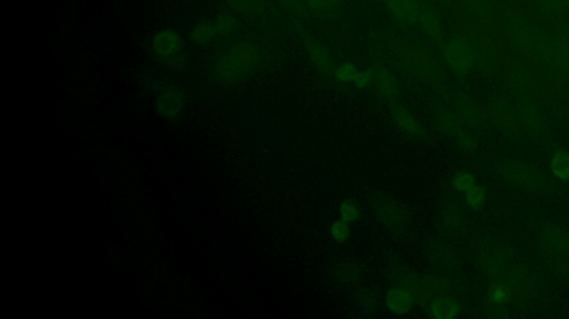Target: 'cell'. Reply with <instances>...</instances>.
I'll list each match as a JSON object with an SVG mask.
<instances>
[{
    "instance_id": "7",
    "label": "cell",
    "mask_w": 569,
    "mask_h": 319,
    "mask_svg": "<svg viewBox=\"0 0 569 319\" xmlns=\"http://www.w3.org/2000/svg\"><path fill=\"white\" fill-rule=\"evenodd\" d=\"M513 259H514V253L509 247L495 246L494 249L480 254L478 263L489 278L497 280L511 266Z\"/></svg>"
},
{
    "instance_id": "11",
    "label": "cell",
    "mask_w": 569,
    "mask_h": 319,
    "mask_svg": "<svg viewBox=\"0 0 569 319\" xmlns=\"http://www.w3.org/2000/svg\"><path fill=\"white\" fill-rule=\"evenodd\" d=\"M304 42H305L306 49L308 53L309 59L314 63L317 68L324 71L326 74H332L336 69L335 63L332 60V56L327 51L326 48L319 44L314 38H311L309 34L301 32Z\"/></svg>"
},
{
    "instance_id": "1",
    "label": "cell",
    "mask_w": 569,
    "mask_h": 319,
    "mask_svg": "<svg viewBox=\"0 0 569 319\" xmlns=\"http://www.w3.org/2000/svg\"><path fill=\"white\" fill-rule=\"evenodd\" d=\"M377 38L382 39L385 42L386 47L399 55L409 74L430 84H440L444 82L443 69L440 68L435 57L425 46L393 39L382 34H377Z\"/></svg>"
},
{
    "instance_id": "37",
    "label": "cell",
    "mask_w": 569,
    "mask_h": 319,
    "mask_svg": "<svg viewBox=\"0 0 569 319\" xmlns=\"http://www.w3.org/2000/svg\"><path fill=\"white\" fill-rule=\"evenodd\" d=\"M458 144L466 152H474L480 147V140L470 134H459Z\"/></svg>"
},
{
    "instance_id": "29",
    "label": "cell",
    "mask_w": 569,
    "mask_h": 319,
    "mask_svg": "<svg viewBox=\"0 0 569 319\" xmlns=\"http://www.w3.org/2000/svg\"><path fill=\"white\" fill-rule=\"evenodd\" d=\"M439 128L442 132H444L445 134L455 136V134H461V122H459L458 119L455 117V115H453L451 112H448V111L440 113Z\"/></svg>"
},
{
    "instance_id": "26",
    "label": "cell",
    "mask_w": 569,
    "mask_h": 319,
    "mask_svg": "<svg viewBox=\"0 0 569 319\" xmlns=\"http://www.w3.org/2000/svg\"><path fill=\"white\" fill-rule=\"evenodd\" d=\"M217 36H218V32H217L213 24L205 22V24L198 25L197 27H195L190 37L197 45H206V44L211 42L213 38H216Z\"/></svg>"
},
{
    "instance_id": "40",
    "label": "cell",
    "mask_w": 569,
    "mask_h": 319,
    "mask_svg": "<svg viewBox=\"0 0 569 319\" xmlns=\"http://www.w3.org/2000/svg\"><path fill=\"white\" fill-rule=\"evenodd\" d=\"M413 294H414L415 301H417V303L425 304L432 299V292L428 291L424 286H423V287H417L416 289L413 292Z\"/></svg>"
},
{
    "instance_id": "36",
    "label": "cell",
    "mask_w": 569,
    "mask_h": 319,
    "mask_svg": "<svg viewBox=\"0 0 569 319\" xmlns=\"http://www.w3.org/2000/svg\"><path fill=\"white\" fill-rule=\"evenodd\" d=\"M278 1L296 16L306 17L308 15L307 11L308 8L306 6L305 0H278Z\"/></svg>"
},
{
    "instance_id": "24",
    "label": "cell",
    "mask_w": 569,
    "mask_h": 319,
    "mask_svg": "<svg viewBox=\"0 0 569 319\" xmlns=\"http://www.w3.org/2000/svg\"><path fill=\"white\" fill-rule=\"evenodd\" d=\"M228 5L243 15H261L266 11L263 0H226Z\"/></svg>"
},
{
    "instance_id": "30",
    "label": "cell",
    "mask_w": 569,
    "mask_h": 319,
    "mask_svg": "<svg viewBox=\"0 0 569 319\" xmlns=\"http://www.w3.org/2000/svg\"><path fill=\"white\" fill-rule=\"evenodd\" d=\"M361 207L353 200H344L339 205V216L347 223H354L361 217Z\"/></svg>"
},
{
    "instance_id": "35",
    "label": "cell",
    "mask_w": 569,
    "mask_h": 319,
    "mask_svg": "<svg viewBox=\"0 0 569 319\" xmlns=\"http://www.w3.org/2000/svg\"><path fill=\"white\" fill-rule=\"evenodd\" d=\"M213 26L216 28L218 34H230L236 29V21L232 17L228 15H222V16L217 17L213 22Z\"/></svg>"
},
{
    "instance_id": "23",
    "label": "cell",
    "mask_w": 569,
    "mask_h": 319,
    "mask_svg": "<svg viewBox=\"0 0 569 319\" xmlns=\"http://www.w3.org/2000/svg\"><path fill=\"white\" fill-rule=\"evenodd\" d=\"M538 9L549 16L564 17L569 15V0H535Z\"/></svg>"
},
{
    "instance_id": "34",
    "label": "cell",
    "mask_w": 569,
    "mask_h": 319,
    "mask_svg": "<svg viewBox=\"0 0 569 319\" xmlns=\"http://www.w3.org/2000/svg\"><path fill=\"white\" fill-rule=\"evenodd\" d=\"M358 72V69L356 68L355 65L351 63H345L340 65V66L336 67L332 76L335 77L336 80L340 82H354Z\"/></svg>"
},
{
    "instance_id": "16",
    "label": "cell",
    "mask_w": 569,
    "mask_h": 319,
    "mask_svg": "<svg viewBox=\"0 0 569 319\" xmlns=\"http://www.w3.org/2000/svg\"><path fill=\"white\" fill-rule=\"evenodd\" d=\"M390 113H392V117H393L396 124L404 132H407L411 136H420V134H424V130H423L420 123L405 108L397 105V103H390Z\"/></svg>"
},
{
    "instance_id": "12",
    "label": "cell",
    "mask_w": 569,
    "mask_h": 319,
    "mask_svg": "<svg viewBox=\"0 0 569 319\" xmlns=\"http://www.w3.org/2000/svg\"><path fill=\"white\" fill-rule=\"evenodd\" d=\"M372 69L374 72V84H376L378 92L382 97L393 98L399 88L397 77L385 63H376Z\"/></svg>"
},
{
    "instance_id": "21",
    "label": "cell",
    "mask_w": 569,
    "mask_h": 319,
    "mask_svg": "<svg viewBox=\"0 0 569 319\" xmlns=\"http://www.w3.org/2000/svg\"><path fill=\"white\" fill-rule=\"evenodd\" d=\"M382 3L395 21V24L404 32H411V26L407 19L404 0H382Z\"/></svg>"
},
{
    "instance_id": "38",
    "label": "cell",
    "mask_w": 569,
    "mask_h": 319,
    "mask_svg": "<svg viewBox=\"0 0 569 319\" xmlns=\"http://www.w3.org/2000/svg\"><path fill=\"white\" fill-rule=\"evenodd\" d=\"M354 84H355V86L359 88V89H366V88H369L372 84H374V72H373V69L370 68L369 70L358 72Z\"/></svg>"
},
{
    "instance_id": "6",
    "label": "cell",
    "mask_w": 569,
    "mask_h": 319,
    "mask_svg": "<svg viewBox=\"0 0 569 319\" xmlns=\"http://www.w3.org/2000/svg\"><path fill=\"white\" fill-rule=\"evenodd\" d=\"M539 243L549 257L564 259L569 256V233L561 226H544L539 232Z\"/></svg>"
},
{
    "instance_id": "28",
    "label": "cell",
    "mask_w": 569,
    "mask_h": 319,
    "mask_svg": "<svg viewBox=\"0 0 569 319\" xmlns=\"http://www.w3.org/2000/svg\"><path fill=\"white\" fill-rule=\"evenodd\" d=\"M475 185H476V180H475L474 176L466 171H459V172L455 173L451 178V186L461 193H467Z\"/></svg>"
},
{
    "instance_id": "13",
    "label": "cell",
    "mask_w": 569,
    "mask_h": 319,
    "mask_svg": "<svg viewBox=\"0 0 569 319\" xmlns=\"http://www.w3.org/2000/svg\"><path fill=\"white\" fill-rule=\"evenodd\" d=\"M519 120L532 136H539L545 132V124L542 113L534 103H522L519 105Z\"/></svg>"
},
{
    "instance_id": "15",
    "label": "cell",
    "mask_w": 569,
    "mask_h": 319,
    "mask_svg": "<svg viewBox=\"0 0 569 319\" xmlns=\"http://www.w3.org/2000/svg\"><path fill=\"white\" fill-rule=\"evenodd\" d=\"M430 311L432 317L438 319H451L459 316L461 304L451 296L440 294L430 301Z\"/></svg>"
},
{
    "instance_id": "39",
    "label": "cell",
    "mask_w": 569,
    "mask_h": 319,
    "mask_svg": "<svg viewBox=\"0 0 569 319\" xmlns=\"http://www.w3.org/2000/svg\"><path fill=\"white\" fill-rule=\"evenodd\" d=\"M444 226L446 228H449V230H456L461 226V217L459 212L457 211H454V209H451V211H448L445 215H444Z\"/></svg>"
},
{
    "instance_id": "18",
    "label": "cell",
    "mask_w": 569,
    "mask_h": 319,
    "mask_svg": "<svg viewBox=\"0 0 569 319\" xmlns=\"http://www.w3.org/2000/svg\"><path fill=\"white\" fill-rule=\"evenodd\" d=\"M461 7L473 20L488 22L493 17V9L487 0H458Z\"/></svg>"
},
{
    "instance_id": "5",
    "label": "cell",
    "mask_w": 569,
    "mask_h": 319,
    "mask_svg": "<svg viewBox=\"0 0 569 319\" xmlns=\"http://www.w3.org/2000/svg\"><path fill=\"white\" fill-rule=\"evenodd\" d=\"M416 27L422 30L425 37L435 45H443L445 32L443 19L432 0H422L417 17Z\"/></svg>"
},
{
    "instance_id": "20",
    "label": "cell",
    "mask_w": 569,
    "mask_h": 319,
    "mask_svg": "<svg viewBox=\"0 0 569 319\" xmlns=\"http://www.w3.org/2000/svg\"><path fill=\"white\" fill-rule=\"evenodd\" d=\"M551 170L558 180L569 181V152L567 150H554L551 157Z\"/></svg>"
},
{
    "instance_id": "4",
    "label": "cell",
    "mask_w": 569,
    "mask_h": 319,
    "mask_svg": "<svg viewBox=\"0 0 569 319\" xmlns=\"http://www.w3.org/2000/svg\"><path fill=\"white\" fill-rule=\"evenodd\" d=\"M501 174L508 183L528 191H544L551 185V180L543 170L522 161L505 163Z\"/></svg>"
},
{
    "instance_id": "31",
    "label": "cell",
    "mask_w": 569,
    "mask_h": 319,
    "mask_svg": "<svg viewBox=\"0 0 569 319\" xmlns=\"http://www.w3.org/2000/svg\"><path fill=\"white\" fill-rule=\"evenodd\" d=\"M340 3L342 0H305L307 8L318 15L335 11L339 7Z\"/></svg>"
},
{
    "instance_id": "27",
    "label": "cell",
    "mask_w": 569,
    "mask_h": 319,
    "mask_svg": "<svg viewBox=\"0 0 569 319\" xmlns=\"http://www.w3.org/2000/svg\"><path fill=\"white\" fill-rule=\"evenodd\" d=\"M465 194H466L465 199H466L467 204L470 209L480 211L485 207L486 203H487V192L482 186L476 184L474 188H470Z\"/></svg>"
},
{
    "instance_id": "25",
    "label": "cell",
    "mask_w": 569,
    "mask_h": 319,
    "mask_svg": "<svg viewBox=\"0 0 569 319\" xmlns=\"http://www.w3.org/2000/svg\"><path fill=\"white\" fill-rule=\"evenodd\" d=\"M458 110L469 126H476L482 122V113H480V108L468 100L461 99L459 101Z\"/></svg>"
},
{
    "instance_id": "22",
    "label": "cell",
    "mask_w": 569,
    "mask_h": 319,
    "mask_svg": "<svg viewBox=\"0 0 569 319\" xmlns=\"http://www.w3.org/2000/svg\"><path fill=\"white\" fill-rule=\"evenodd\" d=\"M489 301L496 306H503L509 301H514V295L511 287L503 280H495L489 288Z\"/></svg>"
},
{
    "instance_id": "10",
    "label": "cell",
    "mask_w": 569,
    "mask_h": 319,
    "mask_svg": "<svg viewBox=\"0 0 569 319\" xmlns=\"http://www.w3.org/2000/svg\"><path fill=\"white\" fill-rule=\"evenodd\" d=\"M184 105V93L174 86L163 88L156 99V110L165 118L172 119L180 115Z\"/></svg>"
},
{
    "instance_id": "2",
    "label": "cell",
    "mask_w": 569,
    "mask_h": 319,
    "mask_svg": "<svg viewBox=\"0 0 569 319\" xmlns=\"http://www.w3.org/2000/svg\"><path fill=\"white\" fill-rule=\"evenodd\" d=\"M442 56L446 66L457 74H466L476 67L478 51L465 34H454L443 44Z\"/></svg>"
},
{
    "instance_id": "14",
    "label": "cell",
    "mask_w": 569,
    "mask_h": 319,
    "mask_svg": "<svg viewBox=\"0 0 569 319\" xmlns=\"http://www.w3.org/2000/svg\"><path fill=\"white\" fill-rule=\"evenodd\" d=\"M414 304V294L405 286L393 288L386 295L387 308L394 314H406L413 309Z\"/></svg>"
},
{
    "instance_id": "41",
    "label": "cell",
    "mask_w": 569,
    "mask_h": 319,
    "mask_svg": "<svg viewBox=\"0 0 569 319\" xmlns=\"http://www.w3.org/2000/svg\"><path fill=\"white\" fill-rule=\"evenodd\" d=\"M440 1H444V3H451V0H440Z\"/></svg>"
},
{
    "instance_id": "17",
    "label": "cell",
    "mask_w": 569,
    "mask_h": 319,
    "mask_svg": "<svg viewBox=\"0 0 569 319\" xmlns=\"http://www.w3.org/2000/svg\"><path fill=\"white\" fill-rule=\"evenodd\" d=\"M493 117L496 126L507 132L518 130V115L506 101L496 103L493 108Z\"/></svg>"
},
{
    "instance_id": "9",
    "label": "cell",
    "mask_w": 569,
    "mask_h": 319,
    "mask_svg": "<svg viewBox=\"0 0 569 319\" xmlns=\"http://www.w3.org/2000/svg\"><path fill=\"white\" fill-rule=\"evenodd\" d=\"M497 280H503L511 287L514 301L525 299L532 291V278L524 264L511 265Z\"/></svg>"
},
{
    "instance_id": "33",
    "label": "cell",
    "mask_w": 569,
    "mask_h": 319,
    "mask_svg": "<svg viewBox=\"0 0 569 319\" xmlns=\"http://www.w3.org/2000/svg\"><path fill=\"white\" fill-rule=\"evenodd\" d=\"M423 286L432 294H446L451 289V282L445 278H437L432 275H427L423 280Z\"/></svg>"
},
{
    "instance_id": "19",
    "label": "cell",
    "mask_w": 569,
    "mask_h": 319,
    "mask_svg": "<svg viewBox=\"0 0 569 319\" xmlns=\"http://www.w3.org/2000/svg\"><path fill=\"white\" fill-rule=\"evenodd\" d=\"M551 53L559 69L569 71V34H559L551 46Z\"/></svg>"
},
{
    "instance_id": "3",
    "label": "cell",
    "mask_w": 569,
    "mask_h": 319,
    "mask_svg": "<svg viewBox=\"0 0 569 319\" xmlns=\"http://www.w3.org/2000/svg\"><path fill=\"white\" fill-rule=\"evenodd\" d=\"M261 60L258 48L251 42H239L223 56L218 63V74L235 80L253 70Z\"/></svg>"
},
{
    "instance_id": "32",
    "label": "cell",
    "mask_w": 569,
    "mask_h": 319,
    "mask_svg": "<svg viewBox=\"0 0 569 319\" xmlns=\"http://www.w3.org/2000/svg\"><path fill=\"white\" fill-rule=\"evenodd\" d=\"M330 233L332 240H334L336 243H345L346 241L349 240V236H351L349 223L339 219V220L332 223V226H330Z\"/></svg>"
},
{
    "instance_id": "8",
    "label": "cell",
    "mask_w": 569,
    "mask_h": 319,
    "mask_svg": "<svg viewBox=\"0 0 569 319\" xmlns=\"http://www.w3.org/2000/svg\"><path fill=\"white\" fill-rule=\"evenodd\" d=\"M182 45L184 41L180 32L169 27L158 30L151 40V51L161 59H168L178 55L182 49Z\"/></svg>"
}]
</instances>
